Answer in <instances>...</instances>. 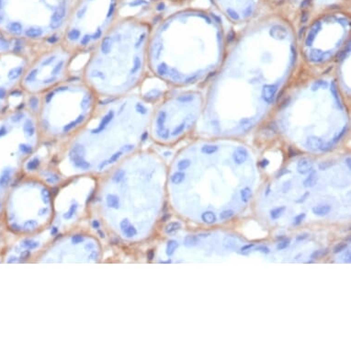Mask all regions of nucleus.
Wrapping results in <instances>:
<instances>
[{"label": "nucleus", "mask_w": 351, "mask_h": 351, "mask_svg": "<svg viewBox=\"0 0 351 351\" xmlns=\"http://www.w3.org/2000/svg\"><path fill=\"white\" fill-rule=\"evenodd\" d=\"M310 4H311V0H304V1L302 3V5H301V6L302 7H307V6H310Z\"/></svg>", "instance_id": "nucleus-31"}, {"label": "nucleus", "mask_w": 351, "mask_h": 351, "mask_svg": "<svg viewBox=\"0 0 351 351\" xmlns=\"http://www.w3.org/2000/svg\"><path fill=\"white\" fill-rule=\"evenodd\" d=\"M38 97L35 120L40 141L65 143L95 111L100 98L79 78H68Z\"/></svg>", "instance_id": "nucleus-3"}, {"label": "nucleus", "mask_w": 351, "mask_h": 351, "mask_svg": "<svg viewBox=\"0 0 351 351\" xmlns=\"http://www.w3.org/2000/svg\"><path fill=\"white\" fill-rule=\"evenodd\" d=\"M347 247V242L340 243V244H338L337 246H335V248H334V253H335V254L340 253V252L346 250Z\"/></svg>", "instance_id": "nucleus-23"}, {"label": "nucleus", "mask_w": 351, "mask_h": 351, "mask_svg": "<svg viewBox=\"0 0 351 351\" xmlns=\"http://www.w3.org/2000/svg\"><path fill=\"white\" fill-rule=\"evenodd\" d=\"M29 59L18 52H9L0 56V113L11 91L20 87Z\"/></svg>", "instance_id": "nucleus-7"}, {"label": "nucleus", "mask_w": 351, "mask_h": 351, "mask_svg": "<svg viewBox=\"0 0 351 351\" xmlns=\"http://www.w3.org/2000/svg\"><path fill=\"white\" fill-rule=\"evenodd\" d=\"M181 227L179 223L177 222H174V223H170L169 224H167L165 226V232L167 234H173L175 232H177L178 230H179Z\"/></svg>", "instance_id": "nucleus-17"}, {"label": "nucleus", "mask_w": 351, "mask_h": 351, "mask_svg": "<svg viewBox=\"0 0 351 351\" xmlns=\"http://www.w3.org/2000/svg\"><path fill=\"white\" fill-rule=\"evenodd\" d=\"M256 250H258V251H260V252H262V253H265V254H269V249L268 248V247H266V246H258L257 248H256Z\"/></svg>", "instance_id": "nucleus-28"}, {"label": "nucleus", "mask_w": 351, "mask_h": 351, "mask_svg": "<svg viewBox=\"0 0 351 351\" xmlns=\"http://www.w3.org/2000/svg\"><path fill=\"white\" fill-rule=\"evenodd\" d=\"M343 258V262L346 263V264H349L350 260H351V255H350V251H347L346 254L342 256Z\"/></svg>", "instance_id": "nucleus-26"}, {"label": "nucleus", "mask_w": 351, "mask_h": 351, "mask_svg": "<svg viewBox=\"0 0 351 351\" xmlns=\"http://www.w3.org/2000/svg\"><path fill=\"white\" fill-rule=\"evenodd\" d=\"M201 220L205 223H208V224H211V223H214L216 222V215L211 211H205L201 214Z\"/></svg>", "instance_id": "nucleus-11"}, {"label": "nucleus", "mask_w": 351, "mask_h": 351, "mask_svg": "<svg viewBox=\"0 0 351 351\" xmlns=\"http://www.w3.org/2000/svg\"><path fill=\"white\" fill-rule=\"evenodd\" d=\"M297 168H298L299 173L301 174H306L308 173L311 169H312V163L308 160H301L298 164V166H297Z\"/></svg>", "instance_id": "nucleus-10"}, {"label": "nucleus", "mask_w": 351, "mask_h": 351, "mask_svg": "<svg viewBox=\"0 0 351 351\" xmlns=\"http://www.w3.org/2000/svg\"><path fill=\"white\" fill-rule=\"evenodd\" d=\"M149 32L131 18H120L88 52L80 77L100 100L133 93L148 61Z\"/></svg>", "instance_id": "nucleus-2"}, {"label": "nucleus", "mask_w": 351, "mask_h": 351, "mask_svg": "<svg viewBox=\"0 0 351 351\" xmlns=\"http://www.w3.org/2000/svg\"><path fill=\"white\" fill-rule=\"evenodd\" d=\"M289 245V240H284V241H281L278 244L277 246V249L278 250H283L285 248H287Z\"/></svg>", "instance_id": "nucleus-25"}, {"label": "nucleus", "mask_w": 351, "mask_h": 351, "mask_svg": "<svg viewBox=\"0 0 351 351\" xmlns=\"http://www.w3.org/2000/svg\"><path fill=\"white\" fill-rule=\"evenodd\" d=\"M75 0H0V30L38 50L60 42Z\"/></svg>", "instance_id": "nucleus-4"}, {"label": "nucleus", "mask_w": 351, "mask_h": 351, "mask_svg": "<svg viewBox=\"0 0 351 351\" xmlns=\"http://www.w3.org/2000/svg\"><path fill=\"white\" fill-rule=\"evenodd\" d=\"M200 243V239L196 235H187L184 239V245L188 247H192Z\"/></svg>", "instance_id": "nucleus-12"}, {"label": "nucleus", "mask_w": 351, "mask_h": 351, "mask_svg": "<svg viewBox=\"0 0 351 351\" xmlns=\"http://www.w3.org/2000/svg\"><path fill=\"white\" fill-rule=\"evenodd\" d=\"M189 165H190L189 160L183 159V160H180V161L178 163V171H183V170L187 169Z\"/></svg>", "instance_id": "nucleus-21"}, {"label": "nucleus", "mask_w": 351, "mask_h": 351, "mask_svg": "<svg viewBox=\"0 0 351 351\" xmlns=\"http://www.w3.org/2000/svg\"><path fill=\"white\" fill-rule=\"evenodd\" d=\"M75 55L57 42L35 52L29 59L20 87L30 96L39 97L70 78V69Z\"/></svg>", "instance_id": "nucleus-6"}, {"label": "nucleus", "mask_w": 351, "mask_h": 351, "mask_svg": "<svg viewBox=\"0 0 351 351\" xmlns=\"http://www.w3.org/2000/svg\"><path fill=\"white\" fill-rule=\"evenodd\" d=\"M178 244L177 241H175V240L168 241V243H167V245H166V255L172 256L175 253L176 249L178 248Z\"/></svg>", "instance_id": "nucleus-16"}, {"label": "nucleus", "mask_w": 351, "mask_h": 351, "mask_svg": "<svg viewBox=\"0 0 351 351\" xmlns=\"http://www.w3.org/2000/svg\"><path fill=\"white\" fill-rule=\"evenodd\" d=\"M286 211V207L285 206H280V207L275 208L270 211V217L273 220H277L279 219L282 214L284 213V211Z\"/></svg>", "instance_id": "nucleus-15"}, {"label": "nucleus", "mask_w": 351, "mask_h": 351, "mask_svg": "<svg viewBox=\"0 0 351 351\" xmlns=\"http://www.w3.org/2000/svg\"><path fill=\"white\" fill-rule=\"evenodd\" d=\"M223 245L226 249H230V250H234L237 248L238 246V242L236 240L234 236H230L228 235L223 239Z\"/></svg>", "instance_id": "nucleus-9"}, {"label": "nucleus", "mask_w": 351, "mask_h": 351, "mask_svg": "<svg viewBox=\"0 0 351 351\" xmlns=\"http://www.w3.org/2000/svg\"><path fill=\"white\" fill-rule=\"evenodd\" d=\"M305 217H306V214H305V213H300L299 215H297V216H295V218H294V222H293V225H299V224H301L302 222H303V220L305 219Z\"/></svg>", "instance_id": "nucleus-24"}, {"label": "nucleus", "mask_w": 351, "mask_h": 351, "mask_svg": "<svg viewBox=\"0 0 351 351\" xmlns=\"http://www.w3.org/2000/svg\"><path fill=\"white\" fill-rule=\"evenodd\" d=\"M308 234H301V235H299V236H297V238H296V240L297 241H302V240H304V239H306L307 237H308Z\"/></svg>", "instance_id": "nucleus-30"}, {"label": "nucleus", "mask_w": 351, "mask_h": 351, "mask_svg": "<svg viewBox=\"0 0 351 351\" xmlns=\"http://www.w3.org/2000/svg\"><path fill=\"white\" fill-rule=\"evenodd\" d=\"M254 246V244H248V245H246V246H244L240 250H241V252L243 253V252H246V251H248V250H250L252 247Z\"/></svg>", "instance_id": "nucleus-27"}, {"label": "nucleus", "mask_w": 351, "mask_h": 351, "mask_svg": "<svg viewBox=\"0 0 351 351\" xmlns=\"http://www.w3.org/2000/svg\"><path fill=\"white\" fill-rule=\"evenodd\" d=\"M316 181H317V177H316V174L315 173H312L311 174L309 177L304 180V186L305 187H314L316 184Z\"/></svg>", "instance_id": "nucleus-18"}, {"label": "nucleus", "mask_w": 351, "mask_h": 351, "mask_svg": "<svg viewBox=\"0 0 351 351\" xmlns=\"http://www.w3.org/2000/svg\"><path fill=\"white\" fill-rule=\"evenodd\" d=\"M308 196H309V192H306V193H305V194H304L302 197H301V198H300V200L296 201V202H297V203H302V202L305 201H306V198H307Z\"/></svg>", "instance_id": "nucleus-29"}, {"label": "nucleus", "mask_w": 351, "mask_h": 351, "mask_svg": "<svg viewBox=\"0 0 351 351\" xmlns=\"http://www.w3.org/2000/svg\"><path fill=\"white\" fill-rule=\"evenodd\" d=\"M307 19H308V14L307 13H303L302 15V22H305L307 20Z\"/></svg>", "instance_id": "nucleus-32"}, {"label": "nucleus", "mask_w": 351, "mask_h": 351, "mask_svg": "<svg viewBox=\"0 0 351 351\" xmlns=\"http://www.w3.org/2000/svg\"><path fill=\"white\" fill-rule=\"evenodd\" d=\"M234 214V211L233 210H225L221 212L220 218H221V220H227L229 218H231Z\"/></svg>", "instance_id": "nucleus-22"}, {"label": "nucleus", "mask_w": 351, "mask_h": 351, "mask_svg": "<svg viewBox=\"0 0 351 351\" xmlns=\"http://www.w3.org/2000/svg\"><path fill=\"white\" fill-rule=\"evenodd\" d=\"M149 103L133 93L100 100L92 116L64 143V173L105 174L134 154L149 125Z\"/></svg>", "instance_id": "nucleus-1"}, {"label": "nucleus", "mask_w": 351, "mask_h": 351, "mask_svg": "<svg viewBox=\"0 0 351 351\" xmlns=\"http://www.w3.org/2000/svg\"><path fill=\"white\" fill-rule=\"evenodd\" d=\"M185 179V174L183 173L182 171H178V172H175L172 176H171V181L173 184L176 185H178L180 183H182Z\"/></svg>", "instance_id": "nucleus-14"}, {"label": "nucleus", "mask_w": 351, "mask_h": 351, "mask_svg": "<svg viewBox=\"0 0 351 351\" xmlns=\"http://www.w3.org/2000/svg\"><path fill=\"white\" fill-rule=\"evenodd\" d=\"M246 156H247L246 152L244 149H242V148L237 149L234 153V160H235V162L238 163V164H241L243 162H245L246 159Z\"/></svg>", "instance_id": "nucleus-13"}, {"label": "nucleus", "mask_w": 351, "mask_h": 351, "mask_svg": "<svg viewBox=\"0 0 351 351\" xmlns=\"http://www.w3.org/2000/svg\"><path fill=\"white\" fill-rule=\"evenodd\" d=\"M331 211V206L327 204L317 205L312 208V212L317 216H325Z\"/></svg>", "instance_id": "nucleus-8"}, {"label": "nucleus", "mask_w": 351, "mask_h": 351, "mask_svg": "<svg viewBox=\"0 0 351 351\" xmlns=\"http://www.w3.org/2000/svg\"><path fill=\"white\" fill-rule=\"evenodd\" d=\"M252 192L249 188H246L241 190V198L244 202H248L251 199Z\"/></svg>", "instance_id": "nucleus-19"}, {"label": "nucleus", "mask_w": 351, "mask_h": 351, "mask_svg": "<svg viewBox=\"0 0 351 351\" xmlns=\"http://www.w3.org/2000/svg\"><path fill=\"white\" fill-rule=\"evenodd\" d=\"M121 0H75L60 42L75 56L88 53L120 19Z\"/></svg>", "instance_id": "nucleus-5"}, {"label": "nucleus", "mask_w": 351, "mask_h": 351, "mask_svg": "<svg viewBox=\"0 0 351 351\" xmlns=\"http://www.w3.org/2000/svg\"><path fill=\"white\" fill-rule=\"evenodd\" d=\"M327 249H319L314 251V253L311 255V258L312 259H319V258H322L323 256H324L327 254Z\"/></svg>", "instance_id": "nucleus-20"}]
</instances>
